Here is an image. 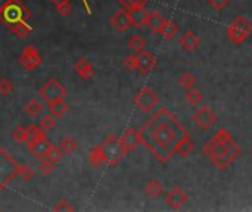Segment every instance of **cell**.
I'll list each match as a JSON object with an SVG mask.
<instances>
[{"instance_id":"9a60e30c","label":"cell","mask_w":252,"mask_h":212,"mask_svg":"<svg viewBox=\"0 0 252 212\" xmlns=\"http://www.w3.org/2000/svg\"><path fill=\"white\" fill-rule=\"evenodd\" d=\"M155 65H156V56L153 53L148 52L146 49L137 53V72L146 75L155 68Z\"/></svg>"},{"instance_id":"1f68e13d","label":"cell","mask_w":252,"mask_h":212,"mask_svg":"<svg viewBox=\"0 0 252 212\" xmlns=\"http://www.w3.org/2000/svg\"><path fill=\"white\" fill-rule=\"evenodd\" d=\"M22 181H31L34 177V169L28 163H18V174H17Z\"/></svg>"},{"instance_id":"e575fe53","label":"cell","mask_w":252,"mask_h":212,"mask_svg":"<svg viewBox=\"0 0 252 212\" xmlns=\"http://www.w3.org/2000/svg\"><path fill=\"white\" fill-rule=\"evenodd\" d=\"M11 137L17 143H27V129L24 125H17L11 133Z\"/></svg>"},{"instance_id":"8fae6325","label":"cell","mask_w":252,"mask_h":212,"mask_svg":"<svg viewBox=\"0 0 252 212\" xmlns=\"http://www.w3.org/2000/svg\"><path fill=\"white\" fill-rule=\"evenodd\" d=\"M109 22L114 27V30H117L118 33H125L130 27H133L130 14L125 8H121L117 12H114L109 18Z\"/></svg>"},{"instance_id":"6da1fadb","label":"cell","mask_w":252,"mask_h":212,"mask_svg":"<svg viewBox=\"0 0 252 212\" xmlns=\"http://www.w3.org/2000/svg\"><path fill=\"white\" fill-rule=\"evenodd\" d=\"M142 145L162 163L176 155L177 143L190 136L189 130L167 108H159L139 130Z\"/></svg>"},{"instance_id":"52a82bcc","label":"cell","mask_w":252,"mask_h":212,"mask_svg":"<svg viewBox=\"0 0 252 212\" xmlns=\"http://www.w3.org/2000/svg\"><path fill=\"white\" fill-rule=\"evenodd\" d=\"M18 174V162L3 149H0V189H5Z\"/></svg>"},{"instance_id":"8992f818","label":"cell","mask_w":252,"mask_h":212,"mask_svg":"<svg viewBox=\"0 0 252 212\" xmlns=\"http://www.w3.org/2000/svg\"><path fill=\"white\" fill-rule=\"evenodd\" d=\"M38 96L45 103L50 105V103H55L58 100H62L67 96V89L56 78H50L40 87Z\"/></svg>"},{"instance_id":"ac0fdd59","label":"cell","mask_w":252,"mask_h":212,"mask_svg":"<svg viewBox=\"0 0 252 212\" xmlns=\"http://www.w3.org/2000/svg\"><path fill=\"white\" fill-rule=\"evenodd\" d=\"M50 146H52V143L48 140V137H43V139H40V140H37L34 143H30L28 145V149L34 155V158L41 159V158H46L48 150H49Z\"/></svg>"},{"instance_id":"f35d334b","label":"cell","mask_w":252,"mask_h":212,"mask_svg":"<svg viewBox=\"0 0 252 212\" xmlns=\"http://www.w3.org/2000/svg\"><path fill=\"white\" fill-rule=\"evenodd\" d=\"M62 156H64V152H62V149H61L59 146H56V145H52V146L49 147V150H48V155H46V158L50 159V161H53V162L61 161Z\"/></svg>"},{"instance_id":"f546056e","label":"cell","mask_w":252,"mask_h":212,"mask_svg":"<svg viewBox=\"0 0 252 212\" xmlns=\"http://www.w3.org/2000/svg\"><path fill=\"white\" fill-rule=\"evenodd\" d=\"M49 109H50V114L59 119V118H62L69 111V105L62 99V100H58L55 103H50L49 105Z\"/></svg>"},{"instance_id":"9c48e42d","label":"cell","mask_w":252,"mask_h":212,"mask_svg":"<svg viewBox=\"0 0 252 212\" xmlns=\"http://www.w3.org/2000/svg\"><path fill=\"white\" fill-rule=\"evenodd\" d=\"M217 119H218L217 112L209 106L198 108L195 115H193V121H195L196 127L202 131H206V130L211 129V127L217 122Z\"/></svg>"},{"instance_id":"d6986e66","label":"cell","mask_w":252,"mask_h":212,"mask_svg":"<svg viewBox=\"0 0 252 212\" xmlns=\"http://www.w3.org/2000/svg\"><path fill=\"white\" fill-rule=\"evenodd\" d=\"M179 24L171 21V19H164L162 27L159 28L158 34L164 38V40H173L177 34H179Z\"/></svg>"},{"instance_id":"4316f807","label":"cell","mask_w":252,"mask_h":212,"mask_svg":"<svg viewBox=\"0 0 252 212\" xmlns=\"http://www.w3.org/2000/svg\"><path fill=\"white\" fill-rule=\"evenodd\" d=\"M24 109H25L27 115H30V116H38V115L43 114L45 105L41 103L40 100H37V99H31V100L27 102V105L24 106Z\"/></svg>"},{"instance_id":"f1b7e54d","label":"cell","mask_w":252,"mask_h":212,"mask_svg":"<svg viewBox=\"0 0 252 212\" xmlns=\"http://www.w3.org/2000/svg\"><path fill=\"white\" fill-rule=\"evenodd\" d=\"M221 143L224 145L226 150L229 152V155H230L233 159H237V158L240 156V153H242V146L233 139V136L229 137V139H226V140H223Z\"/></svg>"},{"instance_id":"7bdbcfd3","label":"cell","mask_w":252,"mask_h":212,"mask_svg":"<svg viewBox=\"0 0 252 212\" xmlns=\"http://www.w3.org/2000/svg\"><path fill=\"white\" fill-rule=\"evenodd\" d=\"M119 2L122 3V6L125 8V9H129L130 6H133V5H146L149 0H119Z\"/></svg>"},{"instance_id":"836d02e7","label":"cell","mask_w":252,"mask_h":212,"mask_svg":"<svg viewBox=\"0 0 252 212\" xmlns=\"http://www.w3.org/2000/svg\"><path fill=\"white\" fill-rule=\"evenodd\" d=\"M77 140L74 137H64L59 142V147L62 149L64 153H74L77 150Z\"/></svg>"},{"instance_id":"cb8c5ba5","label":"cell","mask_w":252,"mask_h":212,"mask_svg":"<svg viewBox=\"0 0 252 212\" xmlns=\"http://www.w3.org/2000/svg\"><path fill=\"white\" fill-rule=\"evenodd\" d=\"M162 192H164V186H162V183L158 181L156 179L149 180L148 184L145 186V193H146L149 197H152V199L159 197V196L162 195Z\"/></svg>"},{"instance_id":"ee69618b","label":"cell","mask_w":252,"mask_h":212,"mask_svg":"<svg viewBox=\"0 0 252 212\" xmlns=\"http://www.w3.org/2000/svg\"><path fill=\"white\" fill-rule=\"evenodd\" d=\"M50 2L55 5V6H59L62 3H67V2H71V0H50Z\"/></svg>"},{"instance_id":"2e32d148","label":"cell","mask_w":252,"mask_h":212,"mask_svg":"<svg viewBox=\"0 0 252 212\" xmlns=\"http://www.w3.org/2000/svg\"><path fill=\"white\" fill-rule=\"evenodd\" d=\"M75 72L78 74V77L84 81H89L95 77V68L92 65V62L86 58H80L75 64H74Z\"/></svg>"},{"instance_id":"d4e9b609","label":"cell","mask_w":252,"mask_h":212,"mask_svg":"<svg viewBox=\"0 0 252 212\" xmlns=\"http://www.w3.org/2000/svg\"><path fill=\"white\" fill-rule=\"evenodd\" d=\"M8 28H9L11 33L15 34L18 38H25V37H28V35L31 34V31H33V28H31V25H28V22H17V24H14V25H9Z\"/></svg>"},{"instance_id":"74e56055","label":"cell","mask_w":252,"mask_h":212,"mask_svg":"<svg viewBox=\"0 0 252 212\" xmlns=\"http://www.w3.org/2000/svg\"><path fill=\"white\" fill-rule=\"evenodd\" d=\"M14 92V82L9 78H2L0 80V95L2 96H9Z\"/></svg>"},{"instance_id":"83f0119b","label":"cell","mask_w":252,"mask_h":212,"mask_svg":"<svg viewBox=\"0 0 252 212\" xmlns=\"http://www.w3.org/2000/svg\"><path fill=\"white\" fill-rule=\"evenodd\" d=\"M129 48L133 50V53H140L142 50L146 49V40L140 34H133L129 38Z\"/></svg>"},{"instance_id":"d6a6232c","label":"cell","mask_w":252,"mask_h":212,"mask_svg":"<svg viewBox=\"0 0 252 212\" xmlns=\"http://www.w3.org/2000/svg\"><path fill=\"white\" fill-rule=\"evenodd\" d=\"M179 84H180L182 89H186V90L192 89V87H195V84H196V77L192 72L186 71L179 77Z\"/></svg>"},{"instance_id":"4fadbf2b","label":"cell","mask_w":252,"mask_h":212,"mask_svg":"<svg viewBox=\"0 0 252 212\" xmlns=\"http://www.w3.org/2000/svg\"><path fill=\"white\" fill-rule=\"evenodd\" d=\"M201 37L193 31V30H186L180 37H179V45L185 52H193L198 50L201 46Z\"/></svg>"},{"instance_id":"7a4b0ae2","label":"cell","mask_w":252,"mask_h":212,"mask_svg":"<svg viewBox=\"0 0 252 212\" xmlns=\"http://www.w3.org/2000/svg\"><path fill=\"white\" fill-rule=\"evenodd\" d=\"M202 152L203 155L214 163V166H217L221 171H226V169L233 163V158L229 155V152L226 150L224 145L217 140L214 136L211 139H208L205 143H203V147H202Z\"/></svg>"},{"instance_id":"ba28073f","label":"cell","mask_w":252,"mask_h":212,"mask_svg":"<svg viewBox=\"0 0 252 212\" xmlns=\"http://www.w3.org/2000/svg\"><path fill=\"white\" fill-rule=\"evenodd\" d=\"M133 102L142 112L151 114L153 111V108L159 103V96L149 86H145L134 95Z\"/></svg>"},{"instance_id":"4dcf8cb0","label":"cell","mask_w":252,"mask_h":212,"mask_svg":"<svg viewBox=\"0 0 252 212\" xmlns=\"http://www.w3.org/2000/svg\"><path fill=\"white\" fill-rule=\"evenodd\" d=\"M38 169L43 176H50L56 169V162H53L48 158H41L38 162Z\"/></svg>"},{"instance_id":"484cf974","label":"cell","mask_w":252,"mask_h":212,"mask_svg":"<svg viewBox=\"0 0 252 212\" xmlns=\"http://www.w3.org/2000/svg\"><path fill=\"white\" fill-rule=\"evenodd\" d=\"M185 100L190 105V106H198L202 100H203V93L196 89V87H192V89H187L186 93H185Z\"/></svg>"},{"instance_id":"8d00e7d4","label":"cell","mask_w":252,"mask_h":212,"mask_svg":"<svg viewBox=\"0 0 252 212\" xmlns=\"http://www.w3.org/2000/svg\"><path fill=\"white\" fill-rule=\"evenodd\" d=\"M53 211H59V212H71V211H75V208L71 205V202H68L67 199H59L55 205H53V208H52Z\"/></svg>"},{"instance_id":"b9f144b4","label":"cell","mask_w":252,"mask_h":212,"mask_svg":"<svg viewBox=\"0 0 252 212\" xmlns=\"http://www.w3.org/2000/svg\"><path fill=\"white\" fill-rule=\"evenodd\" d=\"M56 9L62 16H68L72 11V6H71V2H67V3H62V5L56 6Z\"/></svg>"},{"instance_id":"d590c367","label":"cell","mask_w":252,"mask_h":212,"mask_svg":"<svg viewBox=\"0 0 252 212\" xmlns=\"http://www.w3.org/2000/svg\"><path fill=\"white\" fill-rule=\"evenodd\" d=\"M56 116H53L52 114L50 115H45L43 118L40 119V127L43 129V131H50L56 127Z\"/></svg>"},{"instance_id":"603a6c76","label":"cell","mask_w":252,"mask_h":212,"mask_svg":"<svg viewBox=\"0 0 252 212\" xmlns=\"http://www.w3.org/2000/svg\"><path fill=\"white\" fill-rule=\"evenodd\" d=\"M27 129V143L30 145V143H34V142H37V140H40V139H43V137H46V131H43V129H41L40 125H35V124H30V125H27L25 127Z\"/></svg>"},{"instance_id":"ab89813d","label":"cell","mask_w":252,"mask_h":212,"mask_svg":"<svg viewBox=\"0 0 252 212\" xmlns=\"http://www.w3.org/2000/svg\"><path fill=\"white\" fill-rule=\"evenodd\" d=\"M122 64H124L125 69H129V71H137V55L133 53V55L125 56Z\"/></svg>"},{"instance_id":"30bf717a","label":"cell","mask_w":252,"mask_h":212,"mask_svg":"<svg viewBox=\"0 0 252 212\" xmlns=\"http://www.w3.org/2000/svg\"><path fill=\"white\" fill-rule=\"evenodd\" d=\"M19 64L27 71H34L35 68H38L41 64V55L37 50V48L33 45L25 46L19 55Z\"/></svg>"},{"instance_id":"7c38bea8","label":"cell","mask_w":252,"mask_h":212,"mask_svg":"<svg viewBox=\"0 0 252 212\" xmlns=\"http://www.w3.org/2000/svg\"><path fill=\"white\" fill-rule=\"evenodd\" d=\"M187 200H189V196L180 186H174L165 193V202L173 209H180L183 205L187 203Z\"/></svg>"},{"instance_id":"60d3db41","label":"cell","mask_w":252,"mask_h":212,"mask_svg":"<svg viewBox=\"0 0 252 212\" xmlns=\"http://www.w3.org/2000/svg\"><path fill=\"white\" fill-rule=\"evenodd\" d=\"M230 0H208L209 6H211L213 9L216 11H223L227 5H229Z\"/></svg>"},{"instance_id":"7402d4cb","label":"cell","mask_w":252,"mask_h":212,"mask_svg":"<svg viewBox=\"0 0 252 212\" xmlns=\"http://www.w3.org/2000/svg\"><path fill=\"white\" fill-rule=\"evenodd\" d=\"M193 150H195V143L192 142L190 136L183 137V139L177 143V146H176V153L180 155L182 158H187Z\"/></svg>"},{"instance_id":"ffe728a7","label":"cell","mask_w":252,"mask_h":212,"mask_svg":"<svg viewBox=\"0 0 252 212\" xmlns=\"http://www.w3.org/2000/svg\"><path fill=\"white\" fill-rule=\"evenodd\" d=\"M164 19L165 18L158 11H151V12H148V18L145 21V27H148L152 33H156L158 34L159 28L164 24Z\"/></svg>"},{"instance_id":"3957f363","label":"cell","mask_w":252,"mask_h":212,"mask_svg":"<svg viewBox=\"0 0 252 212\" xmlns=\"http://www.w3.org/2000/svg\"><path fill=\"white\" fill-rule=\"evenodd\" d=\"M30 19V11L27 6H24L18 0L9 2L2 11H0V21L5 25H14L17 22H28Z\"/></svg>"},{"instance_id":"e0dca14e","label":"cell","mask_w":252,"mask_h":212,"mask_svg":"<svg viewBox=\"0 0 252 212\" xmlns=\"http://www.w3.org/2000/svg\"><path fill=\"white\" fill-rule=\"evenodd\" d=\"M127 11L130 14L133 27H143L145 25V21L148 18V11H146L145 5H133Z\"/></svg>"},{"instance_id":"44dd1931","label":"cell","mask_w":252,"mask_h":212,"mask_svg":"<svg viewBox=\"0 0 252 212\" xmlns=\"http://www.w3.org/2000/svg\"><path fill=\"white\" fill-rule=\"evenodd\" d=\"M89 163L92 168H101L102 165H105V156L102 152L101 145L93 146L89 152Z\"/></svg>"},{"instance_id":"277c9868","label":"cell","mask_w":252,"mask_h":212,"mask_svg":"<svg viewBox=\"0 0 252 212\" xmlns=\"http://www.w3.org/2000/svg\"><path fill=\"white\" fill-rule=\"evenodd\" d=\"M103 156H105V163L109 166H115L127 153L124 145L121 143L119 137L117 136H108L105 142L101 145Z\"/></svg>"},{"instance_id":"5b68a950","label":"cell","mask_w":252,"mask_h":212,"mask_svg":"<svg viewBox=\"0 0 252 212\" xmlns=\"http://www.w3.org/2000/svg\"><path fill=\"white\" fill-rule=\"evenodd\" d=\"M252 34V25L245 16H236L227 27V38L235 45H242Z\"/></svg>"},{"instance_id":"f6af8a7d","label":"cell","mask_w":252,"mask_h":212,"mask_svg":"<svg viewBox=\"0 0 252 212\" xmlns=\"http://www.w3.org/2000/svg\"><path fill=\"white\" fill-rule=\"evenodd\" d=\"M9 2H12V0H0V11H2V9H3Z\"/></svg>"},{"instance_id":"5bb4252c","label":"cell","mask_w":252,"mask_h":212,"mask_svg":"<svg viewBox=\"0 0 252 212\" xmlns=\"http://www.w3.org/2000/svg\"><path fill=\"white\" fill-rule=\"evenodd\" d=\"M119 140L124 145V147H125V150H127V153L136 150L142 145V136L134 129H127V130H125L122 133V136L119 137Z\"/></svg>"}]
</instances>
